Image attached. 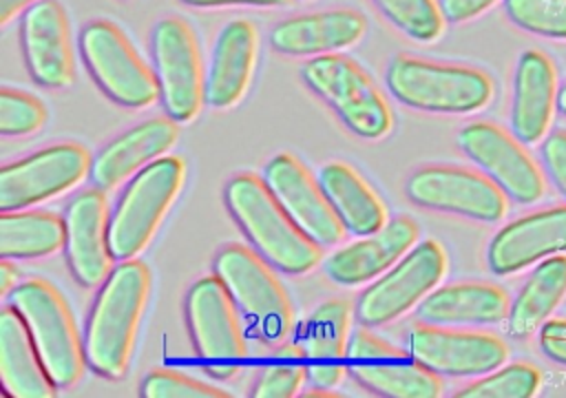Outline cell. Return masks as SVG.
<instances>
[{
	"label": "cell",
	"instance_id": "cell-19",
	"mask_svg": "<svg viewBox=\"0 0 566 398\" xmlns=\"http://www.w3.org/2000/svg\"><path fill=\"white\" fill-rule=\"evenodd\" d=\"M29 75L44 88H66L75 77L69 18L57 0H40L20 18Z\"/></svg>",
	"mask_w": 566,
	"mask_h": 398
},
{
	"label": "cell",
	"instance_id": "cell-3",
	"mask_svg": "<svg viewBox=\"0 0 566 398\" xmlns=\"http://www.w3.org/2000/svg\"><path fill=\"white\" fill-rule=\"evenodd\" d=\"M217 279L226 285L241 312L250 336L268 345H281L294 329V307L287 290L254 248L223 245L212 261Z\"/></svg>",
	"mask_w": 566,
	"mask_h": 398
},
{
	"label": "cell",
	"instance_id": "cell-1",
	"mask_svg": "<svg viewBox=\"0 0 566 398\" xmlns=\"http://www.w3.org/2000/svg\"><path fill=\"white\" fill-rule=\"evenodd\" d=\"M150 285V270L137 259L119 261L99 285L84 329L86 365L95 374L117 380L128 371Z\"/></svg>",
	"mask_w": 566,
	"mask_h": 398
},
{
	"label": "cell",
	"instance_id": "cell-12",
	"mask_svg": "<svg viewBox=\"0 0 566 398\" xmlns=\"http://www.w3.org/2000/svg\"><path fill=\"white\" fill-rule=\"evenodd\" d=\"M347 374L363 389L387 398H438L444 391L440 374L365 325L349 338Z\"/></svg>",
	"mask_w": 566,
	"mask_h": 398
},
{
	"label": "cell",
	"instance_id": "cell-44",
	"mask_svg": "<svg viewBox=\"0 0 566 398\" xmlns=\"http://www.w3.org/2000/svg\"><path fill=\"white\" fill-rule=\"evenodd\" d=\"M557 111L562 113V115H566V84H562V88H559V93H557Z\"/></svg>",
	"mask_w": 566,
	"mask_h": 398
},
{
	"label": "cell",
	"instance_id": "cell-27",
	"mask_svg": "<svg viewBox=\"0 0 566 398\" xmlns=\"http://www.w3.org/2000/svg\"><path fill=\"white\" fill-rule=\"evenodd\" d=\"M0 387L9 398H51L57 389L22 316L11 305L0 312Z\"/></svg>",
	"mask_w": 566,
	"mask_h": 398
},
{
	"label": "cell",
	"instance_id": "cell-35",
	"mask_svg": "<svg viewBox=\"0 0 566 398\" xmlns=\"http://www.w3.org/2000/svg\"><path fill=\"white\" fill-rule=\"evenodd\" d=\"M504 11L522 31L566 40V0H504Z\"/></svg>",
	"mask_w": 566,
	"mask_h": 398
},
{
	"label": "cell",
	"instance_id": "cell-18",
	"mask_svg": "<svg viewBox=\"0 0 566 398\" xmlns=\"http://www.w3.org/2000/svg\"><path fill=\"white\" fill-rule=\"evenodd\" d=\"M108 199L95 186L77 192L66 206V263L73 279L84 287L102 285L113 272L115 259L108 245Z\"/></svg>",
	"mask_w": 566,
	"mask_h": 398
},
{
	"label": "cell",
	"instance_id": "cell-22",
	"mask_svg": "<svg viewBox=\"0 0 566 398\" xmlns=\"http://www.w3.org/2000/svg\"><path fill=\"white\" fill-rule=\"evenodd\" d=\"M566 252V206L520 217L495 232L486 261L493 274H513L522 268Z\"/></svg>",
	"mask_w": 566,
	"mask_h": 398
},
{
	"label": "cell",
	"instance_id": "cell-38",
	"mask_svg": "<svg viewBox=\"0 0 566 398\" xmlns=\"http://www.w3.org/2000/svg\"><path fill=\"white\" fill-rule=\"evenodd\" d=\"M542 164L559 195L566 199V130H557L544 139Z\"/></svg>",
	"mask_w": 566,
	"mask_h": 398
},
{
	"label": "cell",
	"instance_id": "cell-6",
	"mask_svg": "<svg viewBox=\"0 0 566 398\" xmlns=\"http://www.w3.org/2000/svg\"><path fill=\"white\" fill-rule=\"evenodd\" d=\"M385 80L400 104L427 113H475L493 97V82L484 71L413 55H396Z\"/></svg>",
	"mask_w": 566,
	"mask_h": 398
},
{
	"label": "cell",
	"instance_id": "cell-7",
	"mask_svg": "<svg viewBox=\"0 0 566 398\" xmlns=\"http://www.w3.org/2000/svg\"><path fill=\"white\" fill-rule=\"evenodd\" d=\"M307 88L363 139H380L391 130V108L358 62L340 53L310 57L301 66Z\"/></svg>",
	"mask_w": 566,
	"mask_h": 398
},
{
	"label": "cell",
	"instance_id": "cell-15",
	"mask_svg": "<svg viewBox=\"0 0 566 398\" xmlns=\"http://www.w3.org/2000/svg\"><path fill=\"white\" fill-rule=\"evenodd\" d=\"M263 181L287 217L321 248L345 237V226L323 192L318 179L292 153H276L263 166Z\"/></svg>",
	"mask_w": 566,
	"mask_h": 398
},
{
	"label": "cell",
	"instance_id": "cell-43",
	"mask_svg": "<svg viewBox=\"0 0 566 398\" xmlns=\"http://www.w3.org/2000/svg\"><path fill=\"white\" fill-rule=\"evenodd\" d=\"M18 268L11 263V259H2L0 261V294L9 296L13 292V287L18 285Z\"/></svg>",
	"mask_w": 566,
	"mask_h": 398
},
{
	"label": "cell",
	"instance_id": "cell-30",
	"mask_svg": "<svg viewBox=\"0 0 566 398\" xmlns=\"http://www.w3.org/2000/svg\"><path fill=\"white\" fill-rule=\"evenodd\" d=\"M566 296V256H546L526 279L509 307V334L524 338L546 323Z\"/></svg>",
	"mask_w": 566,
	"mask_h": 398
},
{
	"label": "cell",
	"instance_id": "cell-2",
	"mask_svg": "<svg viewBox=\"0 0 566 398\" xmlns=\"http://www.w3.org/2000/svg\"><path fill=\"white\" fill-rule=\"evenodd\" d=\"M223 199L250 245L279 272L305 274L321 263V245L287 217L256 175H234L226 184Z\"/></svg>",
	"mask_w": 566,
	"mask_h": 398
},
{
	"label": "cell",
	"instance_id": "cell-24",
	"mask_svg": "<svg viewBox=\"0 0 566 398\" xmlns=\"http://www.w3.org/2000/svg\"><path fill=\"white\" fill-rule=\"evenodd\" d=\"M259 57V31L237 18L223 24L214 40L210 66L206 73V104L212 108H230L248 93Z\"/></svg>",
	"mask_w": 566,
	"mask_h": 398
},
{
	"label": "cell",
	"instance_id": "cell-28",
	"mask_svg": "<svg viewBox=\"0 0 566 398\" xmlns=\"http://www.w3.org/2000/svg\"><path fill=\"white\" fill-rule=\"evenodd\" d=\"M509 296L493 283H451L429 292L418 316L431 325H493L509 316Z\"/></svg>",
	"mask_w": 566,
	"mask_h": 398
},
{
	"label": "cell",
	"instance_id": "cell-26",
	"mask_svg": "<svg viewBox=\"0 0 566 398\" xmlns=\"http://www.w3.org/2000/svg\"><path fill=\"white\" fill-rule=\"evenodd\" d=\"M555 66L542 51H524L515 66L511 128L522 144H537L555 108Z\"/></svg>",
	"mask_w": 566,
	"mask_h": 398
},
{
	"label": "cell",
	"instance_id": "cell-8",
	"mask_svg": "<svg viewBox=\"0 0 566 398\" xmlns=\"http://www.w3.org/2000/svg\"><path fill=\"white\" fill-rule=\"evenodd\" d=\"M197 356L212 378H232L245 358V329L226 285L212 276L195 281L184 303Z\"/></svg>",
	"mask_w": 566,
	"mask_h": 398
},
{
	"label": "cell",
	"instance_id": "cell-41",
	"mask_svg": "<svg viewBox=\"0 0 566 398\" xmlns=\"http://www.w3.org/2000/svg\"><path fill=\"white\" fill-rule=\"evenodd\" d=\"M197 9H219V7H283L290 0H181Z\"/></svg>",
	"mask_w": 566,
	"mask_h": 398
},
{
	"label": "cell",
	"instance_id": "cell-20",
	"mask_svg": "<svg viewBox=\"0 0 566 398\" xmlns=\"http://www.w3.org/2000/svg\"><path fill=\"white\" fill-rule=\"evenodd\" d=\"M179 122L172 117H150L102 146L91 161V184L99 190H115L130 181L148 164L164 157L179 137Z\"/></svg>",
	"mask_w": 566,
	"mask_h": 398
},
{
	"label": "cell",
	"instance_id": "cell-21",
	"mask_svg": "<svg viewBox=\"0 0 566 398\" xmlns=\"http://www.w3.org/2000/svg\"><path fill=\"white\" fill-rule=\"evenodd\" d=\"M367 20L356 9H325L276 22L268 35L270 46L290 57L340 53L363 40Z\"/></svg>",
	"mask_w": 566,
	"mask_h": 398
},
{
	"label": "cell",
	"instance_id": "cell-17",
	"mask_svg": "<svg viewBox=\"0 0 566 398\" xmlns=\"http://www.w3.org/2000/svg\"><path fill=\"white\" fill-rule=\"evenodd\" d=\"M458 146L513 201L535 203L544 195L539 168L520 146V142L500 126L489 122L467 124L458 133Z\"/></svg>",
	"mask_w": 566,
	"mask_h": 398
},
{
	"label": "cell",
	"instance_id": "cell-29",
	"mask_svg": "<svg viewBox=\"0 0 566 398\" xmlns=\"http://www.w3.org/2000/svg\"><path fill=\"white\" fill-rule=\"evenodd\" d=\"M318 184L347 232L365 237L389 221L387 206L354 166L329 161L318 170Z\"/></svg>",
	"mask_w": 566,
	"mask_h": 398
},
{
	"label": "cell",
	"instance_id": "cell-9",
	"mask_svg": "<svg viewBox=\"0 0 566 398\" xmlns=\"http://www.w3.org/2000/svg\"><path fill=\"white\" fill-rule=\"evenodd\" d=\"M77 46L95 84L115 104L126 108H148L159 100L157 75L115 22H88L80 31Z\"/></svg>",
	"mask_w": 566,
	"mask_h": 398
},
{
	"label": "cell",
	"instance_id": "cell-10",
	"mask_svg": "<svg viewBox=\"0 0 566 398\" xmlns=\"http://www.w3.org/2000/svg\"><path fill=\"white\" fill-rule=\"evenodd\" d=\"M447 274V252L436 239L416 243L396 265L374 279L356 301V318L374 329L418 305Z\"/></svg>",
	"mask_w": 566,
	"mask_h": 398
},
{
	"label": "cell",
	"instance_id": "cell-14",
	"mask_svg": "<svg viewBox=\"0 0 566 398\" xmlns=\"http://www.w3.org/2000/svg\"><path fill=\"white\" fill-rule=\"evenodd\" d=\"M405 195L420 208L495 223L506 212L504 190L486 175L458 166H424L405 181Z\"/></svg>",
	"mask_w": 566,
	"mask_h": 398
},
{
	"label": "cell",
	"instance_id": "cell-5",
	"mask_svg": "<svg viewBox=\"0 0 566 398\" xmlns=\"http://www.w3.org/2000/svg\"><path fill=\"white\" fill-rule=\"evenodd\" d=\"M184 181L186 161L164 155L126 184L108 221V245L117 263L137 259L148 248Z\"/></svg>",
	"mask_w": 566,
	"mask_h": 398
},
{
	"label": "cell",
	"instance_id": "cell-42",
	"mask_svg": "<svg viewBox=\"0 0 566 398\" xmlns=\"http://www.w3.org/2000/svg\"><path fill=\"white\" fill-rule=\"evenodd\" d=\"M35 2H40V0H0V24L7 27L13 18L22 15Z\"/></svg>",
	"mask_w": 566,
	"mask_h": 398
},
{
	"label": "cell",
	"instance_id": "cell-40",
	"mask_svg": "<svg viewBox=\"0 0 566 398\" xmlns=\"http://www.w3.org/2000/svg\"><path fill=\"white\" fill-rule=\"evenodd\" d=\"M497 0H440V9H442L447 22L460 24V22H469V20L482 15Z\"/></svg>",
	"mask_w": 566,
	"mask_h": 398
},
{
	"label": "cell",
	"instance_id": "cell-11",
	"mask_svg": "<svg viewBox=\"0 0 566 398\" xmlns=\"http://www.w3.org/2000/svg\"><path fill=\"white\" fill-rule=\"evenodd\" d=\"M150 51L166 115L179 124L195 119L206 102V71L195 31L181 18H161L153 27Z\"/></svg>",
	"mask_w": 566,
	"mask_h": 398
},
{
	"label": "cell",
	"instance_id": "cell-16",
	"mask_svg": "<svg viewBox=\"0 0 566 398\" xmlns=\"http://www.w3.org/2000/svg\"><path fill=\"white\" fill-rule=\"evenodd\" d=\"M405 347L440 376H480L504 365L509 347L502 338L484 332H462L449 325H416Z\"/></svg>",
	"mask_w": 566,
	"mask_h": 398
},
{
	"label": "cell",
	"instance_id": "cell-4",
	"mask_svg": "<svg viewBox=\"0 0 566 398\" xmlns=\"http://www.w3.org/2000/svg\"><path fill=\"white\" fill-rule=\"evenodd\" d=\"M9 305L22 316L51 380L73 387L88 365L84 338L62 292L44 279H27L9 294Z\"/></svg>",
	"mask_w": 566,
	"mask_h": 398
},
{
	"label": "cell",
	"instance_id": "cell-32",
	"mask_svg": "<svg viewBox=\"0 0 566 398\" xmlns=\"http://www.w3.org/2000/svg\"><path fill=\"white\" fill-rule=\"evenodd\" d=\"M307 383V360L301 345H279L274 356L259 371L254 398H292Z\"/></svg>",
	"mask_w": 566,
	"mask_h": 398
},
{
	"label": "cell",
	"instance_id": "cell-13",
	"mask_svg": "<svg viewBox=\"0 0 566 398\" xmlns=\"http://www.w3.org/2000/svg\"><path fill=\"white\" fill-rule=\"evenodd\" d=\"M91 153L77 142H62L0 168V210L40 206L75 188L91 172Z\"/></svg>",
	"mask_w": 566,
	"mask_h": 398
},
{
	"label": "cell",
	"instance_id": "cell-45",
	"mask_svg": "<svg viewBox=\"0 0 566 398\" xmlns=\"http://www.w3.org/2000/svg\"><path fill=\"white\" fill-rule=\"evenodd\" d=\"M301 2H310V0H301Z\"/></svg>",
	"mask_w": 566,
	"mask_h": 398
},
{
	"label": "cell",
	"instance_id": "cell-39",
	"mask_svg": "<svg viewBox=\"0 0 566 398\" xmlns=\"http://www.w3.org/2000/svg\"><path fill=\"white\" fill-rule=\"evenodd\" d=\"M539 347L551 360L566 365V321L564 318L546 321L539 327Z\"/></svg>",
	"mask_w": 566,
	"mask_h": 398
},
{
	"label": "cell",
	"instance_id": "cell-34",
	"mask_svg": "<svg viewBox=\"0 0 566 398\" xmlns=\"http://www.w3.org/2000/svg\"><path fill=\"white\" fill-rule=\"evenodd\" d=\"M542 376L528 363H511L489 371L484 378L460 389L458 398H531L539 389Z\"/></svg>",
	"mask_w": 566,
	"mask_h": 398
},
{
	"label": "cell",
	"instance_id": "cell-23",
	"mask_svg": "<svg viewBox=\"0 0 566 398\" xmlns=\"http://www.w3.org/2000/svg\"><path fill=\"white\" fill-rule=\"evenodd\" d=\"M416 241V221L409 217H394L380 230L329 254L323 261V270L338 285L369 283L396 265Z\"/></svg>",
	"mask_w": 566,
	"mask_h": 398
},
{
	"label": "cell",
	"instance_id": "cell-31",
	"mask_svg": "<svg viewBox=\"0 0 566 398\" xmlns=\"http://www.w3.org/2000/svg\"><path fill=\"white\" fill-rule=\"evenodd\" d=\"M66 243L64 217L44 210L0 214V259H38L55 254Z\"/></svg>",
	"mask_w": 566,
	"mask_h": 398
},
{
	"label": "cell",
	"instance_id": "cell-33",
	"mask_svg": "<svg viewBox=\"0 0 566 398\" xmlns=\"http://www.w3.org/2000/svg\"><path fill=\"white\" fill-rule=\"evenodd\" d=\"M378 11L416 42H433L444 31V13L438 0H371Z\"/></svg>",
	"mask_w": 566,
	"mask_h": 398
},
{
	"label": "cell",
	"instance_id": "cell-37",
	"mask_svg": "<svg viewBox=\"0 0 566 398\" xmlns=\"http://www.w3.org/2000/svg\"><path fill=\"white\" fill-rule=\"evenodd\" d=\"M139 394L144 398H228L230 391L177 374L170 369H153L142 380Z\"/></svg>",
	"mask_w": 566,
	"mask_h": 398
},
{
	"label": "cell",
	"instance_id": "cell-36",
	"mask_svg": "<svg viewBox=\"0 0 566 398\" xmlns=\"http://www.w3.org/2000/svg\"><path fill=\"white\" fill-rule=\"evenodd\" d=\"M46 124L44 104L13 88L0 91V135L2 137H24L38 133Z\"/></svg>",
	"mask_w": 566,
	"mask_h": 398
},
{
	"label": "cell",
	"instance_id": "cell-25",
	"mask_svg": "<svg viewBox=\"0 0 566 398\" xmlns=\"http://www.w3.org/2000/svg\"><path fill=\"white\" fill-rule=\"evenodd\" d=\"M349 327L352 307L343 298L321 303L303 325L298 345L307 360V383L316 389H334L345 378Z\"/></svg>",
	"mask_w": 566,
	"mask_h": 398
}]
</instances>
